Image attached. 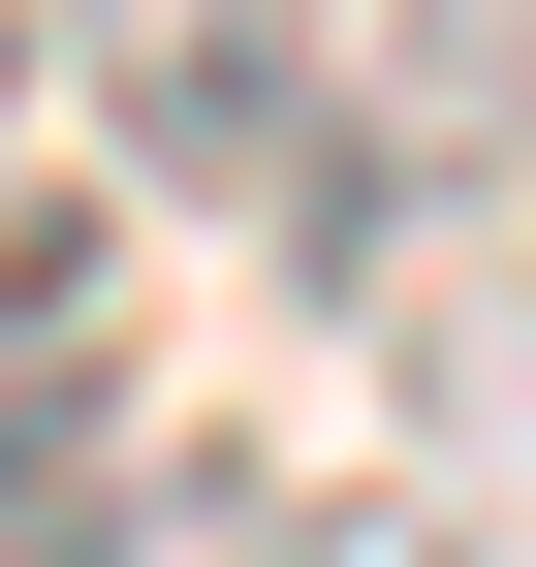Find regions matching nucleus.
<instances>
[{
  "label": "nucleus",
  "instance_id": "1",
  "mask_svg": "<svg viewBox=\"0 0 536 567\" xmlns=\"http://www.w3.org/2000/svg\"><path fill=\"white\" fill-rule=\"evenodd\" d=\"M126 158L285 189V158H316V0H126Z\"/></svg>",
  "mask_w": 536,
  "mask_h": 567
},
{
  "label": "nucleus",
  "instance_id": "2",
  "mask_svg": "<svg viewBox=\"0 0 536 567\" xmlns=\"http://www.w3.org/2000/svg\"><path fill=\"white\" fill-rule=\"evenodd\" d=\"M95 442V221H32L0 252V536H32V473Z\"/></svg>",
  "mask_w": 536,
  "mask_h": 567
},
{
  "label": "nucleus",
  "instance_id": "3",
  "mask_svg": "<svg viewBox=\"0 0 536 567\" xmlns=\"http://www.w3.org/2000/svg\"><path fill=\"white\" fill-rule=\"evenodd\" d=\"M221 567H474V536H442V505H285V473H252V505H221Z\"/></svg>",
  "mask_w": 536,
  "mask_h": 567
}]
</instances>
